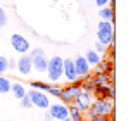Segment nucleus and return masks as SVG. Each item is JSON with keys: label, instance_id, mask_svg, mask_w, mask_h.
<instances>
[{"label": "nucleus", "instance_id": "f257e3e1", "mask_svg": "<svg viewBox=\"0 0 128 121\" xmlns=\"http://www.w3.org/2000/svg\"><path fill=\"white\" fill-rule=\"evenodd\" d=\"M97 42L104 47H114V22L100 21L97 26Z\"/></svg>", "mask_w": 128, "mask_h": 121}, {"label": "nucleus", "instance_id": "f03ea898", "mask_svg": "<svg viewBox=\"0 0 128 121\" xmlns=\"http://www.w3.org/2000/svg\"><path fill=\"white\" fill-rule=\"evenodd\" d=\"M92 114L114 116V100L97 97L95 100H92V106H90V109H88V114H86V116H92Z\"/></svg>", "mask_w": 128, "mask_h": 121}, {"label": "nucleus", "instance_id": "7ed1b4c3", "mask_svg": "<svg viewBox=\"0 0 128 121\" xmlns=\"http://www.w3.org/2000/svg\"><path fill=\"white\" fill-rule=\"evenodd\" d=\"M62 57L59 56H54L52 59H48L47 62V76H48V81L50 83H57V81L62 78Z\"/></svg>", "mask_w": 128, "mask_h": 121}, {"label": "nucleus", "instance_id": "20e7f679", "mask_svg": "<svg viewBox=\"0 0 128 121\" xmlns=\"http://www.w3.org/2000/svg\"><path fill=\"white\" fill-rule=\"evenodd\" d=\"M28 95L31 99V104L38 109H48L50 106V99H48V94L47 92H42V90H28Z\"/></svg>", "mask_w": 128, "mask_h": 121}, {"label": "nucleus", "instance_id": "39448f33", "mask_svg": "<svg viewBox=\"0 0 128 121\" xmlns=\"http://www.w3.org/2000/svg\"><path fill=\"white\" fill-rule=\"evenodd\" d=\"M80 92H82V81H74V83L64 86L62 94H61V100H62V104H66V106L73 104V100L76 99V95H78Z\"/></svg>", "mask_w": 128, "mask_h": 121}, {"label": "nucleus", "instance_id": "423d86ee", "mask_svg": "<svg viewBox=\"0 0 128 121\" xmlns=\"http://www.w3.org/2000/svg\"><path fill=\"white\" fill-rule=\"evenodd\" d=\"M73 64H74V71H76V76H78V80H85L88 76H92L90 73H92V68H90V64L86 62V59L83 56H78L76 59H73Z\"/></svg>", "mask_w": 128, "mask_h": 121}, {"label": "nucleus", "instance_id": "0eeeda50", "mask_svg": "<svg viewBox=\"0 0 128 121\" xmlns=\"http://www.w3.org/2000/svg\"><path fill=\"white\" fill-rule=\"evenodd\" d=\"M10 45H12V48L18 52V54H28L30 52V48H31V45H30V42L26 40L22 35L19 33H14L12 36H10Z\"/></svg>", "mask_w": 128, "mask_h": 121}, {"label": "nucleus", "instance_id": "6e6552de", "mask_svg": "<svg viewBox=\"0 0 128 121\" xmlns=\"http://www.w3.org/2000/svg\"><path fill=\"white\" fill-rule=\"evenodd\" d=\"M48 114L54 118V121H61V120L69 116V109H68V106L62 104V102H56V104H50L48 106Z\"/></svg>", "mask_w": 128, "mask_h": 121}, {"label": "nucleus", "instance_id": "1a4fd4ad", "mask_svg": "<svg viewBox=\"0 0 128 121\" xmlns=\"http://www.w3.org/2000/svg\"><path fill=\"white\" fill-rule=\"evenodd\" d=\"M92 94H88V92H80L78 95H76V99L73 100V106L80 111V112H86L88 109H90V106H92Z\"/></svg>", "mask_w": 128, "mask_h": 121}, {"label": "nucleus", "instance_id": "9d476101", "mask_svg": "<svg viewBox=\"0 0 128 121\" xmlns=\"http://www.w3.org/2000/svg\"><path fill=\"white\" fill-rule=\"evenodd\" d=\"M16 69L19 71L21 76H28L33 69V62H31V57L28 54H22L19 59H16Z\"/></svg>", "mask_w": 128, "mask_h": 121}, {"label": "nucleus", "instance_id": "9b49d317", "mask_svg": "<svg viewBox=\"0 0 128 121\" xmlns=\"http://www.w3.org/2000/svg\"><path fill=\"white\" fill-rule=\"evenodd\" d=\"M62 76H66V80L69 83H74V81H80L76 76V71H74V64L73 59H66L62 60Z\"/></svg>", "mask_w": 128, "mask_h": 121}, {"label": "nucleus", "instance_id": "f8f14e48", "mask_svg": "<svg viewBox=\"0 0 128 121\" xmlns=\"http://www.w3.org/2000/svg\"><path fill=\"white\" fill-rule=\"evenodd\" d=\"M10 92H12V95L18 99V100H21L22 97L26 95V88H24V85L19 83V81H14V83H10Z\"/></svg>", "mask_w": 128, "mask_h": 121}, {"label": "nucleus", "instance_id": "ddd939ff", "mask_svg": "<svg viewBox=\"0 0 128 121\" xmlns=\"http://www.w3.org/2000/svg\"><path fill=\"white\" fill-rule=\"evenodd\" d=\"M31 62H33V69H36L38 73H45L47 71V62H48V59L45 56L35 57V59H31Z\"/></svg>", "mask_w": 128, "mask_h": 121}, {"label": "nucleus", "instance_id": "4468645a", "mask_svg": "<svg viewBox=\"0 0 128 121\" xmlns=\"http://www.w3.org/2000/svg\"><path fill=\"white\" fill-rule=\"evenodd\" d=\"M99 18L102 21H112V22H114V7L106 5V7L99 9Z\"/></svg>", "mask_w": 128, "mask_h": 121}, {"label": "nucleus", "instance_id": "2eb2a0df", "mask_svg": "<svg viewBox=\"0 0 128 121\" xmlns=\"http://www.w3.org/2000/svg\"><path fill=\"white\" fill-rule=\"evenodd\" d=\"M83 57H85L86 62L90 64V68H95V66H97V64H99V62L102 60V59H100V56H99V54H97L95 50H88V52H86Z\"/></svg>", "mask_w": 128, "mask_h": 121}, {"label": "nucleus", "instance_id": "dca6fc26", "mask_svg": "<svg viewBox=\"0 0 128 121\" xmlns=\"http://www.w3.org/2000/svg\"><path fill=\"white\" fill-rule=\"evenodd\" d=\"M107 69H114L112 68V62L109 60H100L95 68H94V74H104V73H107Z\"/></svg>", "mask_w": 128, "mask_h": 121}, {"label": "nucleus", "instance_id": "f3484780", "mask_svg": "<svg viewBox=\"0 0 128 121\" xmlns=\"http://www.w3.org/2000/svg\"><path fill=\"white\" fill-rule=\"evenodd\" d=\"M47 94H48V95H52V97H57V99H61V94H62V86H57L56 83H48Z\"/></svg>", "mask_w": 128, "mask_h": 121}, {"label": "nucleus", "instance_id": "a211bd4d", "mask_svg": "<svg viewBox=\"0 0 128 121\" xmlns=\"http://www.w3.org/2000/svg\"><path fill=\"white\" fill-rule=\"evenodd\" d=\"M68 109H69V118H71V121H82V120H83L82 112H80L73 104H69V106H68Z\"/></svg>", "mask_w": 128, "mask_h": 121}, {"label": "nucleus", "instance_id": "6ab92c4d", "mask_svg": "<svg viewBox=\"0 0 128 121\" xmlns=\"http://www.w3.org/2000/svg\"><path fill=\"white\" fill-rule=\"evenodd\" d=\"M10 92V81L5 76H0V94H9Z\"/></svg>", "mask_w": 128, "mask_h": 121}, {"label": "nucleus", "instance_id": "aec40b11", "mask_svg": "<svg viewBox=\"0 0 128 121\" xmlns=\"http://www.w3.org/2000/svg\"><path fill=\"white\" fill-rule=\"evenodd\" d=\"M30 86H31L33 90H42V92H47L48 83H45V81H31V83H30Z\"/></svg>", "mask_w": 128, "mask_h": 121}, {"label": "nucleus", "instance_id": "412c9836", "mask_svg": "<svg viewBox=\"0 0 128 121\" xmlns=\"http://www.w3.org/2000/svg\"><path fill=\"white\" fill-rule=\"evenodd\" d=\"M28 56H30L31 59H35V57H40V56H45V50H43V48H40V47H35V48H30Z\"/></svg>", "mask_w": 128, "mask_h": 121}, {"label": "nucleus", "instance_id": "4be33fe9", "mask_svg": "<svg viewBox=\"0 0 128 121\" xmlns=\"http://www.w3.org/2000/svg\"><path fill=\"white\" fill-rule=\"evenodd\" d=\"M19 106H21L22 109H30V107H33V104H31V99H30V95H28V92H26V95L21 99L19 102Z\"/></svg>", "mask_w": 128, "mask_h": 121}, {"label": "nucleus", "instance_id": "5701e85b", "mask_svg": "<svg viewBox=\"0 0 128 121\" xmlns=\"http://www.w3.org/2000/svg\"><path fill=\"white\" fill-rule=\"evenodd\" d=\"M7 22H9V16H7L5 9H4V7H0V28H4Z\"/></svg>", "mask_w": 128, "mask_h": 121}, {"label": "nucleus", "instance_id": "b1692460", "mask_svg": "<svg viewBox=\"0 0 128 121\" xmlns=\"http://www.w3.org/2000/svg\"><path fill=\"white\" fill-rule=\"evenodd\" d=\"M7 71H9V68H7V57L0 56V74H4Z\"/></svg>", "mask_w": 128, "mask_h": 121}, {"label": "nucleus", "instance_id": "393cba45", "mask_svg": "<svg viewBox=\"0 0 128 121\" xmlns=\"http://www.w3.org/2000/svg\"><path fill=\"white\" fill-rule=\"evenodd\" d=\"M94 47H95V52H97L99 56H100V54H104V52L107 50V47H104V45H102V43H99V42H97Z\"/></svg>", "mask_w": 128, "mask_h": 121}, {"label": "nucleus", "instance_id": "a878e982", "mask_svg": "<svg viewBox=\"0 0 128 121\" xmlns=\"http://www.w3.org/2000/svg\"><path fill=\"white\" fill-rule=\"evenodd\" d=\"M92 121H107V116H102V114H92L88 116Z\"/></svg>", "mask_w": 128, "mask_h": 121}, {"label": "nucleus", "instance_id": "bb28decb", "mask_svg": "<svg viewBox=\"0 0 128 121\" xmlns=\"http://www.w3.org/2000/svg\"><path fill=\"white\" fill-rule=\"evenodd\" d=\"M95 5H97L99 9H102V7L109 5V0H95Z\"/></svg>", "mask_w": 128, "mask_h": 121}, {"label": "nucleus", "instance_id": "cd10ccee", "mask_svg": "<svg viewBox=\"0 0 128 121\" xmlns=\"http://www.w3.org/2000/svg\"><path fill=\"white\" fill-rule=\"evenodd\" d=\"M7 68L10 71H14L16 69V59H7Z\"/></svg>", "mask_w": 128, "mask_h": 121}, {"label": "nucleus", "instance_id": "c85d7f7f", "mask_svg": "<svg viewBox=\"0 0 128 121\" xmlns=\"http://www.w3.org/2000/svg\"><path fill=\"white\" fill-rule=\"evenodd\" d=\"M43 120H45V121H54V118H52V116L47 112V114H43Z\"/></svg>", "mask_w": 128, "mask_h": 121}, {"label": "nucleus", "instance_id": "c756f323", "mask_svg": "<svg viewBox=\"0 0 128 121\" xmlns=\"http://www.w3.org/2000/svg\"><path fill=\"white\" fill-rule=\"evenodd\" d=\"M61 121H71V118L68 116V118H64V120H61Z\"/></svg>", "mask_w": 128, "mask_h": 121}]
</instances>
